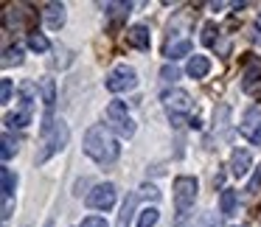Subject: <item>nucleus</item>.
Segmentation results:
<instances>
[{"label":"nucleus","mask_w":261,"mask_h":227,"mask_svg":"<svg viewBox=\"0 0 261 227\" xmlns=\"http://www.w3.org/2000/svg\"><path fill=\"white\" fill-rule=\"evenodd\" d=\"M85 154L93 157L96 163L107 165V163H115V160H118L121 146H118V140L110 135L107 126L96 124V126H90V129L85 132Z\"/></svg>","instance_id":"obj_1"},{"label":"nucleus","mask_w":261,"mask_h":227,"mask_svg":"<svg viewBox=\"0 0 261 227\" xmlns=\"http://www.w3.org/2000/svg\"><path fill=\"white\" fill-rule=\"evenodd\" d=\"M68 140H70V129H68V124H65V121H57V126H54V129L48 132V137H45V143H42V149L37 152V165L48 163V160H51L54 154H59L65 146H68Z\"/></svg>","instance_id":"obj_2"},{"label":"nucleus","mask_w":261,"mask_h":227,"mask_svg":"<svg viewBox=\"0 0 261 227\" xmlns=\"http://www.w3.org/2000/svg\"><path fill=\"white\" fill-rule=\"evenodd\" d=\"M107 121L121 137H132L135 135V124H132L129 112H126V104L124 101H110L107 104Z\"/></svg>","instance_id":"obj_3"},{"label":"nucleus","mask_w":261,"mask_h":227,"mask_svg":"<svg viewBox=\"0 0 261 227\" xmlns=\"http://www.w3.org/2000/svg\"><path fill=\"white\" fill-rule=\"evenodd\" d=\"M197 180L194 177H177L174 180V208L177 213H186L197 199Z\"/></svg>","instance_id":"obj_4"},{"label":"nucleus","mask_w":261,"mask_h":227,"mask_svg":"<svg viewBox=\"0 0 261 227\" xmlns=\"http://www.w3.org/2000/svg\"><path fill=\"white\" fill-rule=\"evenodd\" d=\"M163 107H166V112H169V118H186V115L191 112L194 101L186 90H169L163 96Z\"/></svg>","instance_id":"obj_5"},{"label":"nucleus","mask_w":261,"mask_h":227,"mask_svg":"<svg viewBox=\"0 0 261 227\" xmlns=\"http://www.w3.org/2000/svg\"><path fill=\"white\" fill-rule=\"evenodd\" d=\"M135 84H138V73L132 68H126V65H118V68L107 76V90L110 93H126Z\"/></svg>","instance_id":"obj_6"},{"label":"nucleus","mask_w":261,"mask_h":227,"mask_svg":"<svg viewBox=\"0 0 261 227\" xmlns=\"http://www.w3.org/2000/svg\"><path fill=\"white\" fill-rule=\"evenodd\" d=\"M87 205L93 210H110L115 205V185L113 182H101L87 193Z\"/></svg>","instance_id":"obj_7"},{"label":"nucleus","mask_w":261,"mask_h":227,"mask_svg":"<svg viewBox=\"0 0 261 227\" xmlns=\"http://www.w3.org/2000/svg\"><path fill=\"white\" fill-rule=\"evenodd\" d=\"M242 90H244V93H250V96L261 93V59H247V62H244Z\"/></svg>","instance_id":"obj_8"},{"label":"nucleus","mask_w":261,"mask_h":227,"mask_svg":"<svg viewBox=\"0 0 261 227\" xmlns=\"http://www.w3.org/2000/svg\"><path fill=\"white\" fill-rule=\"evenodd\" d=\"M250 165H253V157H250L247 149H236L230 154V174L233 177H244L250 171Z\"/></svg>","instance_id":"obj_9"},{"label":"nucleus","mask_w":261,"mask_h":227,"mask_svg":"<svg viewBox=\"0 0 261 227\" xmlns=\"http://www.w3.org/2000/svg\"><path fill=\"white\" fill-rule=\"evenodd\" d=\"M126 42H129L132 48H138V51H149V42H152L149 29L146 25H132V29L126 31Z\"/></svg>","instance_id":"obj_10"},{"label":"nucleus","mask_w":261,"mask_h":227,"mask_svg":"<svg viewBox=\"0 0 261 227\" xmlns=\"http://www.w3.org/2000/svg\"><path fill=\"white\" fill-rule=\"evenodd\" d=\"M45 25L51 31H59L65 25V6L62 3H48L45 6Z\"/></svg>","instance_id":"obj_11"},{"label":"nucleus","mask_w":261,"mask_h":227,"mask_svg":"<svg viewBox=\"0 0 261 227\" xmlns=\"http://www.w3.org/2000/svg\"><path fill=\"white\" fill-rule=\"evenodd\" d=\"M188 76L191 79H205L208 76V70H211V59L208 56H191L188 59Z\"/></svg>","instance_id":"obj_12"},{"label":"nucleus","mask_w":261,"mask_h":227,"mask_svg":"<svg viewBox=\"0 0 261 227\" xmlns=\"http://www.w3.org/2000/svg\"><path fill=\"white\" fill-rule=\"evenodd\" d=\"M236 205H239V193L233 191V188H225V191H222V196H219L222 216H233V213H236Z\"/></svg>","instance_id":"obj_13"},{"label":"nucleus","mask_w":261,"mask_h":227,"mask_svg":"<svg viewBox=\"0 0 261 227\" xmlns=\"http://www.w3.org/2000/svg\"><path fill=\"white\" fill-rule=\"evenodd\" d=\"M186 53H191V42L188 40H177V42H166V56L174 62V59L186 56Z\"/></svg>","instance_id":"obj_14"},{"label":"nucleus","mask_w":261,"mask_h":227,"mask_svg":"<svg viewBox=\"0 0 261 227\" xmlns=\"http://www.w3.org/2000/svg\"><path fill=\"white\" fill-rule=\"evenodd\" d=\"M3 121H6V126H17V129H20V126H29L31 124V109L23 107L20 112H9Z\"/></svg>","instance_id":"obj_15"},{"label":"nucleus","mask_w":261,"mask_h":227,"mask_svg":"<svg viewBox=\"0 0 261 227\" xmlns=\"http://www.w3.org/2000/svg\"><path fill=\"white\" fill-rule=\"evenodd\" d=\"M135 202H138V196H135V193H129V196H126V202H124V208H121L118 227H129V221H132V210H135Z\"/></svg>","instance_id":"obj_16"},{"label":"nucleus","mask_w":261,"mask_h":227,"mask_svg":"<svg viewBox=\"0 0 261 227\" xmlns=\"http://www.w3.org/2000/svg\"><path fill=\"white\" fill-rule=\"evenodd\" d=\"M17 68V65H23V48L14 45V48H6L3 51V68Z\"/></svg>","instance_id":"obj_17"},{"label":"nucleus","mask_w":261,"mask_h":227,"mask_svg":"<svg viewBox=\"0 0 261 227\" xmlns=\"http://www.w3.org/2000/svg\"><path fill=\"white\" fill-rule=\"evenodd\" d=\"M14 185H17V177L12 174V168H3L0 171V188H3V196H12Z\"/></svg>","instance_id":"obj_18"},{"label":"nucleus","mask_w":261,"mask_h":227,"mask_svg":"<svg viewBox=\"0 0 261 227\" xmlns=\"http://www.w3.org/2000/svg\"><path fill=\"white\" fill-rule=\"evenodd\" d=\"M17 149H20V140L6 132V135H3V152H0V154H3V160H12L14 154H17Z\"/></svg>","instance_id":"obj_19"},{"label":"nucleus","mask_w":261,"mask_h":227,"mask_svg":"<svg viewBox=\"0 0 261 227\" xmlns=\"http://www.w3.org/2000/svg\"><path fill=\"white\" fill-rule=\"evenodd\" d=\"M29 48H31V51H37V53H45L48 48H51V42H48L42 34H37V31H31V34H29Z\"/></svg>","instance_id":"obj_20"},{"label":"nucleus","mask_w":261,"mask_h":227,"mask_svg":"<svg viewBox=\"0 0 261 227\" xmlns=\"http://www.w3.org/2000/svg\"><path fill=\"white\" fill-rule=\"evenodd\" d=\"M242 132L250 137V143H253V146H261V118L255 121V124H244Z\"/></svg>","instance_id":"obj_21"},{"label":"nucleus","mask_w":261,"mask_h":227,"mask_svg":"<svg viewBox=\"0 0 261 227\" xmlns=\"http://www.w3.org/2000/svg\"><path fill=\"white\" fill-rule=\"evenodd\" d=\"M158 219H160L158 208H146V210H141V219H138V227H154V224H158Z\"/></svg>","instance_id":"obj_22"},{"label":"nucleus","mask_w":261,"mask_h":227,"mask_svg":"<svg viewBox=\"0 0 261 227\" xmlns=\"http://www.w3.org/2000/svg\"><path fill=\"white\" fill-rule=\"evenodd\" d=\"M104 9H107V14H110V17H113V20H121V17H124V14H129L132 3H107V6H104Z\"/></svg>","instance_id":"obj_23"},{"label":"nucleus","mask_w":261,"mask_h":227,"mask_svg":"<svg viewBox=\"0 0 261 227\" xmlns=\"http://www.w3.org/2000/svg\"><path fill=\"white\" fill-rule=\"evenodd\" d=\"M34 93H37V87H34V81H25L23 87H20V96H23V104L31 109V104H34Z\"/></svg>","instance_id":"obj_24"},{"label":"nucleus","mask_w":261,"mask_h":227,"mask_svg":"<svg viewBox=\"0 0 261 227\" xmlns=\"http://www.w3.org/2000/svg\"><path fill=\"white\" fill-rule=\"evenodd\" d=\"M42 101L48 109L54 107V79H42Z\"/></svg>","instance_id":"obj_25"},{"label":"nucleus","mask_w":261,"mask_h":227,"mask_svg":"<svg viewBox=\"0 0 261 227\" xmlns=\"http://www.w3.org/2000/svg\"><path fill=\"white\" fill-rule=\"evenodd\" d=\"M216 34H219L216 23H205V25H202V42H205V45H214V42H216Z\"/></svg>","instance_id":"obj_26"},{"label":"nucleus","mask_w":261,"mask_h":227,"mask_svg":"<svg viewBox=\"0 0 261 227\" xmlns=\"http://www.w3.org/2000/svg\"><path fill=\"white\" fill-rule=\"evenodd\" d=\"M0 101L3 104L12 101V79H3V84H0Z\"/></svg>","instance_id":"obj_27"},{"label":"nucleus","mask_w":261,"mask_h":227,"mask_svg":"<svg viewBox=\"0 0 261 227\" xmlns=\"http://www.w3.org/2000/svg\"><path fill=\"white\" fill-rule=\"evenodd\" d=\"M82 227H107V221L101 216H87V219H82Z\"/></svg>","instance_id":"obj_28"},{"label":"nucleus","mask_w":261,"mask_h":227,"mask_svg":"<svg viewBox=\"0 0 261 227\" xmlns=\"http://www.w3.org/2000/svg\"><path fill=\"white\" fill-rule=\"evenodd\" d=\"M160 76H163V81H177V79H180V70H177V68H169V65H166V68L160 70Z\"/></svg>","instance_id":"obj_29"},{"label":"nucleus","mask_w":261,"mask_h":227,"mask_svg":"<svg viewBox=\"0 0 261 227\" xmlns=\"http://www.w3.org/2000/svg\"><path fill=\"white\" fill-rule=\"evenodd\" d=\"M12 210H14V199L12 196H3V221H9V216H12Z\"/></svg>","instance_id":"obj_30"},{"label":"nucleus","mask_w":261,"mask_h":227,"mask_svg":"<svg viewBox=\"0 0 261 227\" xmlns=\"http://www.w3.org/2000/svg\"><path fill=\"white\" fill-rule=\"evenodd\" d=\"M258 185H261V165L255 168V174H253V180H250L247 191H250V193H255V188H258Z\"/></svg>","instance_id":"obj_31"},{"label":"nucleus","mask_w":261,"mask_h":227,"mask_svg":"<svg viewBox=\"0 0 261 227\" xmlns=\"http://www.w3.org/2000/svg\"><path fill=\"white\" fill-rule=\"evenodd\" d=\"M255 23H258V25H261V12H258V17H255Z\"/></svg>","instance_id":"obj_32"},{"label":"nucleus","mask_w":261,"mask_h":227,"mask_svg":"<svg viewBox=\"0 0 261 227\" xmlns=\"http://www.w3.org/2000/svg\"><path fill=\"white\" fill-rule=\"evenodd\" d=\"M45 227H54V221H45Z\"/></svg>","instance_id":"obj_33"},{"label":"nucleus","mask_w":261,"mask_h":227,"mask_svg":"<svg viewBox=\"0 0 261 227\" xmlns=\"http://www.w3.org/2000/svg\"><path fill=\"white\" fill-rule=\"evenodd\" d=\"M205 227H216V224H205Z\"/></svg>","instance_id":"obj_34"}]
</instances>
